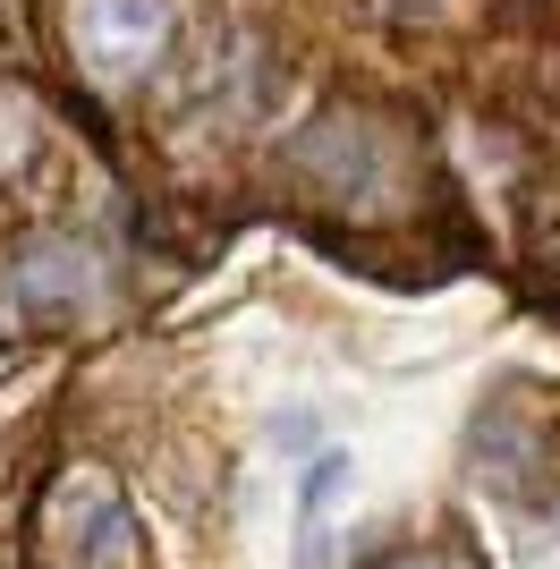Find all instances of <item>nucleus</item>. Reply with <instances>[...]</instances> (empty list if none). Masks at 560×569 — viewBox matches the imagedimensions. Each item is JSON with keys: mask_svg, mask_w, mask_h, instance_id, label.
Returning a JSON list of instances; mask_svg holds the SVG:
<instances>
[{"mask_svg": "<svg viewBox=\"0 0 560 569\" xmlns=\"http://www.w3.org/2000/svg\"><path fill=\"white\" fill-rule=\"evenodd\" d=\"M417 137L408 119L373 111V102H331L298 144H289V179H298L306 204H331L349 221H391L417 204Z\"/></svg>", "mask_w": 560, "mask_h": 569, "instance_id": "1", "label": "nucleus"}, {"mask_svg": "<svg viewBox=\"0 0 560 569\" xmlns=\"http://www.w3.org/2000/svg\"><path fill=\"white\" fill-rule=\"evenodd\" d=\"M26 569H144V519L102 459H60L34 485Z\"/></svg>", "mask_w": 560, "mask_h": 569, "instance_id": "2", "label": "nucleus"}, {"mask_svg": "<svg viewBox=\"0 0 560 569\" xmlns=\"http://www.w3.org/2000/svg\"><path fill=\"white\" fill-rule=\"evenodd\" d=\"M111 298V263L102 247L77 230H34L9 247L0 263V340L9 332H43V323H77Z\"/></svg>", "mask_w": 560, "mask_h": 569, "instance_id": "3", "label": "nucleus"}, {"mask_svg": "<svg viewBox=\"0 0 560 569\" xmlns=\"http://www.w3.org/2000/svg\"><path fill=\"white\" fill-rule=\"evenodd\" d=\"M179 43V0H60V51L102 94L144 86Z\"/></svg>", "mask_w": 560, "mask_h": 569, "instance_id": "4", "label": "nucleus"}, {"mask_svg": "<svg viewBox=\"0 0 560 569\" xmlns=\"http://www.w3.org/2000/svg\"><path fill=\"white\" fill-rule=\"evenodd\" d=\"M467 468H476V485H492L510 501L552 493L560 485V391L543 400V391L510 382L501 400H484L476 426H467Z\"/></svg>", "mask_w": 560, "mask_h": 569, "instance_id": "5", "label": "nucleus"}, {"mask_svg": "<svg viewBox=\"0 0 560 569\" xmlns=\"http://www.w3.org/2000/svg\"><path fill=\"white\" fill-rule=\"evenodd\" d=\"M34 128H43V111L26 102V86H9V77H0V179H9V170H26Z\"/></svg>", "mask_w": 560, "mask_h": 569, "instance_id": "6", "label": "nucleus"}, {"mask_svg": "<svg viewBox=\"0 0 560 569\" xmlns=\"http://www.w3.org/2000/svg\"><path fill=\"white\" fill-rule=\"evenodd\" d=\"M373 569H484V552H476V545H399V552H382Z\"/></svg>", "mask_w": 560, "mask_h": 569, "instance_id": "7", "label": "nucleus"}, {"mask_svg": "<svg viewBox=\"0 0 560 569\" xmlns=\"http://www.w3.org/2000/svg\"><path fill=\"white\" fill-rule=\"evenodd\" d=\"M340 476H349V459H314V476H306V501H298V519H306V536L323 527V501L340 493Z\"/></svg>", "mask_w": 560, "mask_h": 569, "instance_id": "8", "label": "nucleus"}]
</instances>
